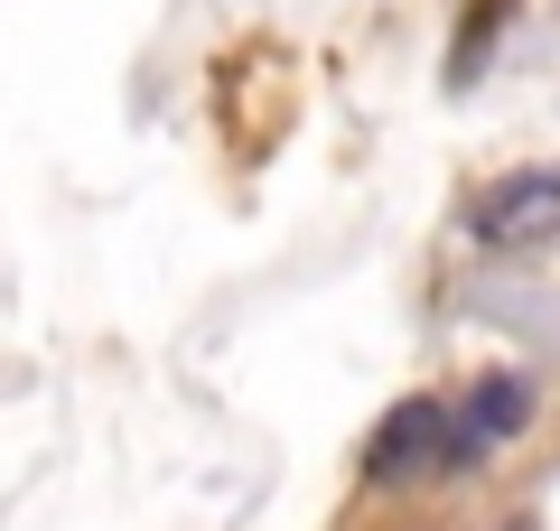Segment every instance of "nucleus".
Segmentation results:
<instances>
[{"label": "nucleus", "mask_w": 560, "mask_h": 531, "mask_svg": "<svg viewBox=\"0 0 560 531\" xmlns=\"http://www.w3.org/2000/svg\"><path fill=\"white\" fill-rule=\"evenodd\" d=\"M458 457H477L467 429H458V411L430 401V392H411V401H393V411L374 420V438H364V485H420V475L458 467Z\"/></svg>", "instance_id": "f257e3e1"}, {"label": "nucleus", "mask_w": 560, "mask_h": 531, "mask_svg": "<svg viewBox=\"0 0 560 531\" xmlns=\"http://www.w3.org/2000/svg\"><path fill=\"white\" fill-rule=\"evenodd\" d=\"M477 243H495V252H523V243H551L560 234V168H514L504 187H486L477 197Z\"/></svg>", "instance_id": "f03ea898"}, {"label": "nucleus", "mask_w": 560, "mask_h": 531, "mask_svg": "<svg viewBox=\"0 0 560 531\" xmlns=\"http://www.w3.org/2000/svg\"><path fill=\"white\" fill-rule=\"evenodd\" d=\"M467 448H486V438H523L533 429V374H486L477 392H467Z\"/></svg>", "instance_id": "7ed1b4c3"}]
</instances>
